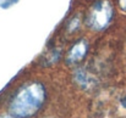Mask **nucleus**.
<instances>
[{
    "instance_id": "obj_1",
    "label": "nucleus",
    "mask_w": 126,
    "mask_h": 118,
    "mask_svg": "<svg viewBox=\"0 0 126 118\" xmlns=\"http://www.w3.org/2000/svg\"><path fill=\"white\" fill-rule=\"evenodd\" d=\"M45 100V89L41 83H31L17 91L10 104V112L17 118L33 116Z\"/></svg>"
},
{
    "instance_id": "obj_7",
    "label": "nucleus",
    "mask_w": 126,
    "mask_h": 118,
    "mask_svg": "<svg viewBox=\"0 0 126 118\" xmlns=\"http://www.w3.org/2000/svg\"><path fill=\"white\" fill-rule=\"evenodd\" d=\"M121 106H123V107H124V108L126 110V96L121 99Z\"/></svg>"
},
{
    "instance_id": "obj_3",
    "label": "nucleus",
    "mask_w": 126,
    "mask_h": 118,
    "mask_svg": "<svg viewBox=\"0 0 126 118\" xmlns=\"http://www.w3.org/2000/svg\"><path fill=\"white\" fill-rule=\"evenodd\" d=\"M87 49H88V44L84 39L79 40L77 43H75L71 49L69 50L67 52V56H66V61L67 63H76V62H80L87 54Z\"/></svg>"
},
{
    "instance_id": "obj_5",
    "label": "nucleus",
    "mask_w": 126,
    "mask_h": 118,
    "mask_svg": "<svg viewBox=\"0 0 126 118\" xmlns=\"http://www.w3.org/2000/svg\"><path fill=\"white\" fill-rule=\"evenodd\" d=\"M79 26H80V17H79V16H76V17H74V18L70 21L67 29H69V32H74Z\"/></svg>"
},
{
    "instance_id": "obj_6",
    "label": "nucleus",
    "mask_w": 126,
    "mask_h": 118,
    "mask_svg": "<svg viewBox=\"0 0 126 118\" xmlns=\"http://www.w3.org/2000/svg\"><path fill=\"white\" fill-rule=\"evenodd\" d=\"M119 5H120V9L126 12V0H119Z\"/></svg>"
},
{
    "instance_id": "obj_2",
    "label": "nucleus",
    "mask_w": 126,
    "mask_h": 118,
    "mask_svg": "<svg viewBox=\"0 0 126 118\" xmlns=\"http://www.w3.org/2000/svg\"><path fill=\"white\" fill-rule=\"evenodd\" d=\"M113 16H114V10L111 4L107 0H100L93 4V6L89 9L86 23L92 31L99 32L105 29L110 24Z\"/></svg>"
},
{
    "instance_id": "obj_4",
    "label": "nucleus",
    "mask_w": 126,
    "mask_h": 118,
    "mask_svg": "<svg viewBox=\"0 0 126 118\" xmlns=\"http://www.w3.org/2000/svg\"><path fill=\"white\" fill-rule=\"evenodd\" d=\"M75 79H76L77 83H79L81 86H83V88L91 86L92 83H93V79L91 78V76H89L86 71H83L82 68H79V70L76 71V73H75Z\"/></svg>"
},
{
    "instance_id": "obj_8",
    "label": "nucleus",
    "mask_w": 126,
    "mask_h": 118,
    "mask_svg": "<svg viewBox=\"0 0 126 118\" xmlns=\"http://www.w3.org/2000/svg\"><path fill=\"white\" fill-rule=\"evenodd\" d=\"M0 118H15V117H11V116H2V117Z\"/></svg>"
}]
</instances>
